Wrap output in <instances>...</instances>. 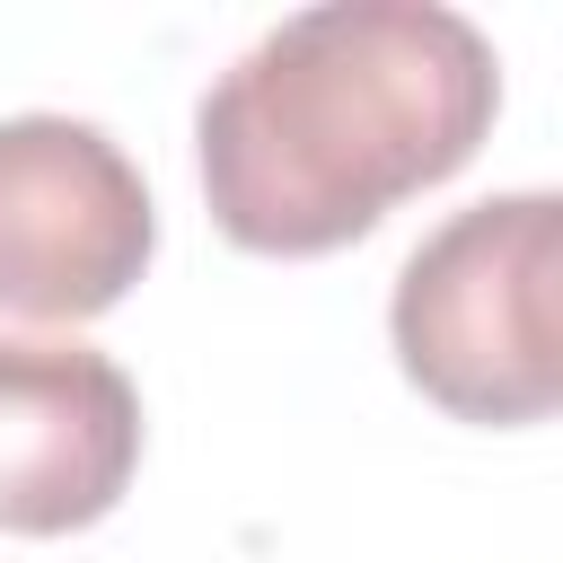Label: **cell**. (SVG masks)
I'll return each instance as SVG.
<instances>
[{"mask_svg":"<svg viewBox=\"0 0 563 563\" xmlns=\"http://www.w3.org/2000/svg\"><path fill=\"white\" fill-rule=\"evenodd\" d=\"M493 35L440 0H317L255 35L194 114L202 202L246 255H325L493 132Z\"/></svg>","mask_w":563,"mask_h":563,"instance_id":"obj_1","label":"cell"},{"mask_svg":"<svg viewBox=\"0 0 563 563\" xmlns=\"http://www.w3.org/2000/svg\"><path fill=\"white\" fill-rule=\"evenodd\" d=\"M405 378L457 422H545L563 405V202L493 194L449 211L396 273Z\"/></svg>","mask_w":563,"mask_h":563,"instance_id":"obj_2","label":"cell"},{"mask_svg":"<svg viewBox=\"0 0 563 563\" xmlns=\"http://www.w3.org/2000/svg\"><path fill=\"white\" fill-rule=\"evenodd\" d=\"M158 246V202L114 132L79 114L0 123V308L79 325L106 317Z\"/></svg>","mask_w":563,"mask_h":563,"instance_id":"obj_3","label":"cell"},{"mask_svg":"<svg viewBox=\"0 0 563 563\" xmlns=\"http://www.w3.org/2000/svg\"><path fill=\"white\" fill-rule=\"evenodd\" d=\"M141 396L88 343L0 334V537H70L123 501Z\"/></svg>","mask_w":563,"mask_h":563,"instance_id":"obj_4","label":"cell"}]
</instances>
